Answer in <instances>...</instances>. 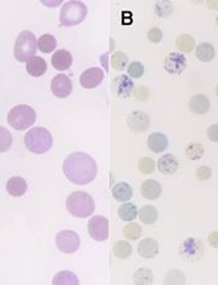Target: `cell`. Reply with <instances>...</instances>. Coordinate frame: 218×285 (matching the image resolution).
<instances>
[{
    "label": "cell",
    "mask_w": 218,
    "mask_h": 285,
    "mask_svg": "<svg viewBox=\"0 0 218 285\" xmlns=\"http://www.w3.org/2000/svg\"><path fill=\"white\" fill-rule=\"evenodd\" d=\"M97 163L87 153L77 151L66 156L63 163V173L70 183L76 185H87L97 177Z\"/></svg>",
    "instance_id": "1"
},
{
    "label": "cell",
    "mask_w": 218,
    "mask_h": 285,
    "mask_svg": "<svg viewBox=\"0 0 218 285\" xmlns=\"http://www.w3.org/2000/svg\"><path fill=\"white\" fill-rule=\"evenodd\" d=\"M24 143L31 153L44 154L49 151L53 145L52 133L45 128H33L25 134Z\"/></svg>",
    "instance_id": "2"
},
{
    "label": "cell",
    "mask_w": 218,
    "mask_h": 285,
    "mask_svg": "<svg viewBox=\"0 0 218 285\" xmlns=\"http://www.w3.org/2000/svg\"><path fill=\"white\" fill-rule=\"evenodd\" d=\"M65 207L73 217L88 218L94 212V200L86 191H74L66 198Z\"/></svg>",
    "instance_id": "3"
},
{
    "label": "cell",
    "mask_w": 218,
    "mask_h": 285,
    "mask_svg": "<svg viewBox=\"0 0 218 285\" xmlns=\"http://www.w3.org/2000/svg\"><path fill=\"white\" fill-rule=\"evenodd\" d=\"M37 120V113L31 106L20 104L14 106L8 114V123L15 130H25Z\"/></svg>",
    "instance_id": "4"
},
{
    "label": "cell",
    "mask_w": 218,
    "mask_h": 285,
    "mask_svg": "<svg viewBox=\"0 0 218 285\" xmlns=\"http://www.w3.org/2000/svg\"><path fill=\"white\" fill-rule=\"evenodd\" d=\"M37 39L31 31L24 30L18 35L14 45V57L20 63L30 60L35 57L37 53Z\"/></svg>",
    "instance_id": "5"
},
{
    "label": "cell",
    "mask_w": 218,
    "mask_h": 285,
    "mask_svg": "<svg viewBox=\"0 0 218 285\" xmlns=\"http://www.w3.org/2000/svg\"><path fill=\"white\" fill-rule=\"evenodd\" d=\"M88 9L82 2H66L60 10V24L63 26H74L86 19Z\"/></svg>",
    "instance_id": "6"
},
{
    "label": "cell",
    "mask_w": 218,
    "mask_h": 285,
    "mask_svg": "<svg viewBox=\"0 0 218 285\" xmlns=\"http://www.w3.org/2000/svg\"><path fill=\"white\" fill-rule=\"evenodd\" d=\"M179 254L186 262L196 263L203 258L204 254V247L199 239L196 238H188L180 244L179 247Z\"/></svg>",
    "instance_id": "7"
},
{
    "label": "cell",
    "mask_w": 218,
    "mask_h": 285,
    "mask_svg": "<svg viewBox=\"0 0 218 285\" xmlns=\"http://www.w3.org/2000/svg\"><path fill=\"white\" fill-rule=\"evenodd\" d=\"M57 248L64 254H73L79 249L81 245V238L78 234L73 230H63L57 234L55 238Z\"/></svg>",
    "instance_id": "8"
},
{
    "label": "cell",
    "mask_w": 218,
    "mask_h": 285,
    "mask_svg": "<svg viewBox=\"0 0 218 285\" xmlns=\"http://www.w3.org/2000/svg\"><path fill=\"white\" fill-rule=\"evenodd\" d=\"M88 233L90 238L97 241L107 240L109 236V223L104 217H93L88 223Z\"/></svg>",
    "instance_id": "9"
},
{
    "label": "cell",
    "mask_w": 218,
    "mask_h": 285,
    "mask_svg": "<svg viewBox=\"0 0 218 285\" xmlns=\"http://www.w3.org/2000/svg\"><path fill=\"white\" fill-rule=\"evenodd\" d=\"M187 66V59L182 53H169L164 58V69L172 75H179Z\"/></svg>",
    "instance_id": "10"
},
{
    "label": "cell",
    "mask_w": 218,
    "mask_h": 285,
    "mask_svg": "<svg viewBox=\"0 0 218 285\" xmlns=\"http://www.w3.org/2000/svg\"><path fill=\"white\" fill-rule=\"evenodd\" d=\"M50 89H52V93L55 95L57 98H66L69 97V94L71 93V89H73V84H71V80L68 78V76L64 75V74H58L53 78L52 84H50Z\"/></svg>",
    "instance_id": "11"
},
{
    "label": "cell",
    "mask_w": 218,
    "mask_h": 285,
    "mask_svg": "<svg viewBox=\"0 0 218 285\" xmlns=\"http://www.w3.org/2000/svg\"><path fill=\"white\" fill-rule=\"evenodd\" d=\"M104 79V71L99 68H89L81 75V85L86 89H94Z\"/></svg>",
    "instance_id": "12"
},
{
    "label": "cell",
    "mask_w": 218,
    "mask_h": 285,
    "mask_svg": "<svg viewBox=\"0 0 218 285\" xmlns=\"http://www.w3.org/2000/svg\"><path fill=\"white\" fill-rule=\"evenodd\" d=\"M113 92L116 93L117 97L119 98H128L131 97L133 90H134V84L127 75H119L113 80Z\"/></svg>",
    "instance_id": "13"
},
{
    "label": "cell",
    "mask_w": 218,
    "mask_h": 285,
    "mask_svg": "<svg viewBox=\"0 0 218 285\" xmlns=\"http://www.w3.org/2000/svg\"><path fill=\"white\" fill-rule=\"evenodd\" d=\"M128 125L135 133L146 132L151 125V118L144 111H133L128 118Z\"/></svg>",
    "instance_id": "14"
},
{
    "label": "cell",
    "mask_w": 218,
    "mask_h": 285,
    "mask_svg": "<svg viewBox=\"0 0 218 285\" xmlns=\"http://www.w3.org/2000/svg\"><path fill=\"white\" fill-rule=\"evenodd\" d=\"M52 64L54 69L59 71L68 70L73 64V57L70 53L65 49H59L53 54L52 57Z\"/></svg>",
    "instance_id": "15"
},
{
    "label": "cell",
    "mask_w": 218,
    "mask_h": 285,
    "mask_svg": "<svg viewBox=\"0 0 218 285\" xmlns=\"http://www.w3.org/2000/svg\"><path fill=\"white\" fill-rule=\"evenodd\" d=\"M179 168V161L173 154H164L158 160V170L159 173L164 175H172Z\"/></svg>",
    "instance_id": "16"
},
{
    "label": "cell",
    "mask_w": 218,
    "mask_h": 285,
    "mask_svg": "<svg viewBox=\"0 0 218 285\" xmlns=\"http://www.w3.org/2000/svg\"><path fill=\"white\" fill-rule=\"evenodd\" d=\"M159 247L157 240L152 238H146L138 245V254L144 259H153L158 255Z\"/></svg>",
    "instance_id": "17"
},
{
    "label": "cell",
    "mask_w": 218,
    "mask_h": 285,
    "mask_svg": "<svg viewBox=\"0 0 218 285\" xmlns=\"http://www.w3.org/2000/svg\"><path fill=\"white\" fill-rule=\"evenodd\" d=\"M209 108H211V103H209V99L206 95L196 94L191 98L190 109L197 115H203V114L208 113Z\"/></svg>",
    "instance_id": "18"
},
{
    "label": "cell",
    "mask_w": 218,
    "mask_h": 285,
    "mask_svg": "<svg viewBox=\"0 0 218 285\" xmlns=\"http://www.w3.org/2000/svg\"><path fill=\"white\" fill-rule=\"evenodd\" d=\"M148 148L153 153H163L168 146V138L163 133H153L148 137Z\"/></svg>",
    "instance_id": "19"
},
{
    "label": "cell",
    "mask_w": 218,
    "mask_h": 285,
    "mask_svg": "<svg viewBox=\"0 0 218 285\" xmlns=\"http://www.w3.org/2000/svg\"><path fill=\"white\" fill-rule=\"evenodd\" d=\"M140 191H142L143 198L148 199V200H156L162 195V185L157 180H146Z\"/></svg>",
    "instance_id": "20"
},
{
    "label": "cell",
    "mask_w": 218,
    "mask_h": 285,
    "mask_svg": "<svg viewBox=\"0 0 218 285\" xmlns=\"http://www.w3.org/2000/svg\"><path fill=\"white\" fill-rule=\"evenodd\" d=\"M28 184L25 180L20 177H13L8 180L7 183V191L12 196H23L26 193Z\"/></svg>",
    "instance_id": "21"
},
{
    "label": "cell",
    "mask_w": 218,
    "mask_h": 285,
    "mask_svg": "<svg viewBox=\"0 0 218 285\" xmlns=\"http://www.w3.org/2000/svg\"><path fill=\"white\" fill-rule=\"evenodd\" d=\"M26 71L29 75L34 76V78H39V76L44 75L47 73V63L43 58L34 57L26 63Z\"/></svg>",
    "instance_id": "22"
},
{
    "label": "cell",
    "mask_w": 218,
    "mask_h": 285,
    "mask_svg": "<svg viewBox=\"0 0 218 285\" xmlns=\"http://www.w3.org/2000/svg\"><path fill=\"white\" fill-rule=\"evenodd\" d=\"M112 194H113V198L117 201H122L123 203V201H128L132 198L133 189L128 183H117L113 186Z\"/></svg>",
    "instance_id": "23"
},
{
    "label": "cell",
    "mask_w": 218,
    "mask_h": 285,
    "mask_svg": "<svg viewBox=\"0 0 218 285\" xmlns=\"http://www.w3.org/2000/svg\"><path fill=\"white\" fill-rule=\"evenodd\" d=\"M214 48L211 43H201L196 49V57L203 63H208L214 58Z\"/></svg>",
    "instance_id": "24"
},
{
    "label": "cell",
    "mask_w": 218,
    "mask_h": 285,
    "mask_svg": "<svg viewBox=\"0 0 218 285\" xmlns=\"http://www.w3.org/2000/svg\"><path fill=\"white\" fill-rule=\"evenodd\" d=\"M52 284L54 285H79V279L74 273L69 270L59 271L57 275L53 278Z\"/></svg>",
    "instance_id": "25"
},
{
    "label": "cell",
    "mask_w": 218,
    "mask_h": 285,
    "mask_svg": "<svg viewBox=\"0 0 218 285\" xmlns=\"http://www.w3.org/2000/svg\"><path fill=\"white\" fill-rule=\"evenodd\" d=\"M139 219L144 224L152 225L158 219V212L152 205H146L139 210Z\"/></svg>",
    "instance_id": "26"
},
{
    "label": "cell",
    "mask_w": 218,
    "mask_h": 285,
    "mask_svg": "<svg viewBox=\"0 0 218 285\" xmlns=\"http://www.w3.org/2000/svg\"><path fill=\"white\" fill-rule=\"evenodd\" d=\"M118 215L124 222H133L138 217V209L134 204L124 203L119 207Z\"/></svg>",
    "instance_id": "27"
},
{
    "label": "cell",
    "mask_w": 218,
    "mask_h": 285,
    "mask_svg": "<svg viewBox=\"0 0 218 285\" xmlns=\"http://www.w3.org/2000/svg\"><path fill=\"white\" fill-rule=\"evenodd\" d=\"M37 47L42 53H52L57 48V39L50 34H44L37 42Z\"/></svg>",
    "instance_id": "28"
},
{
    "label": "cell",
    "mask_w": 218,
    "mask_h": 285,
    "mask_svg": "<svg viewBox=\"0 0 218 285\" xmlns=\"http://www.w3.org/2000/svg\"><path fill=\"white\" fill-rule=\"evenodd\" d=\"M175 45H177L178 50L182 53H190L195 49L196 42L193 39V36L188 35V34H182L177 38L175 40Z\"/></svg>",
    "instance_id": "29"
},
{
    "label": "cell",
    "mask_w": 218,
    "mask_h": 285,
    "mask_svg": "<svg viewBox=\"0 0 218 285\" xmlns=\"http://www.w3.org/2000/svg\"><path fill=\"white\" fill-rule=\"evenodd\" d=\"M133 248L132 245L126 240H119L117 241L116 245L113 248V253L118 259H127L132 255Z\"/></svg>",
    "instance_id": "30"
},
{
    "label": "cell",
    "mask_w": 218,
    "mask_h": 285,
    "mask_svg": "<svg viewBox=\"0 0 218 285\" xmlns=\"http://www.w3.org/2000/svg\"><path fill=\"white\" fill-rule=\"evenodd\" d=\"M134 283L137 285H151L153 284V273L150 269H139L134 274Z\"/></svg>",
    "instance_id": "31"
},
{
    "label": "cell",
    "mask_w": 218,
    "mask_h": 285,
    "mask_svg": "<svg viewBox=\"0 0 218 285\" xmlns=\"http://www.w3.org/2000/svg\"><path fill=\"white\" fill-rule=\"evenodd\" d=\"M123 234L127 240H138L140 238V235H142V228L137 223H129L128 225L124 226Z\"/></svg>",
    "instance_id": "32"
},
{
    "label": "cell",
    "mask_w": 218,
    "mask_h": 285,
    "mask_svg": "<svg viewBox=\"0 0 218 285\" xmlns=\"http://www.w3.org/2000/svg\"><path fill=\"white\" fill-rule=\"evenodd\" d=\"M204 148L202 144L199 143H192L186 148V156L191 160H198L203 156Z\"/></svg>",
    "instance_id": "33"
},
{
    "label": "cell",
    "mask_w": 218,
    "mask_h": 285,
    "mask_svg": "<svg viewBox=\"0 0 218 285\" xmlns=\"http://www.w3.org/2000/svg\"><path fill=\"white\" fill-rule=\"evenodd\" d=\"M13 137L9 130L4 127H0V153H5L12 148Z\"/></svg>",
    "instance_id": "34"
},
{
    "label": "cell",
    "mask_w": 218,
    "mask_h": 285,
    "mask_svg": "<svg viewBox=\"0 0 218 285\" xmlns=\"http://www.w3.org/2000/svg\"><path fill=\"white\" fill-rule=\"evenodd\" d=\"M156 9V14L161 18H167L172 14L173 12V5L168 0H163V2H158L154 7Z\"/></svg>",
    "instance_id": "35"
},
{
    "label": "cell",
    "mask_w": 218,
    "mask_h": 285,
    "mask_svg": "<svg viewBox=\"0 0 218 285\" xmlns=\"http://www.w3.org/2000/svg\"><path fill=\"white\" fill-rule=\"evenodd\" d=\"M111 64L116 70H123L128 64V57L122 52H116L111 59Z\"/></svg>",
    "instance_id": "36"
},
{
    "label": "cell",
    "mask_w": 218,
    "mask_h": 285,
    "mask_svg": "<svg viewBox=\"0 0 218 285\" xmlns=\"http://www.w3.org/2000/svg\"><path fill=\"white\" fill-rule=\"evenodd\" d=\"M164 284H186V276L180 270H171L166 274Z\"/></svg>",
    "instance_id": "37"
},
{
    "label": "cell",
    "mask_w": 218,
    "mask_h": 285,
    "mask_svg": "<svg viewBox=\"0 0 218 285\" xmlns=\"http://www.w3.org/2000/svg\"><path fill=\"white\" fill-rule=\"evenodd\" d=\"M128 74L131 78H142L143 74H144V66H143V64L140 61H133L128 66Z\"/></svg>",
    "instance_id": "38"
},
{
    "label": "cell",
    "mask_w": 218,
    "mask_h": 285,
    "mask_svg": "<svg viewBox=\"0 0 218 285\" xmlns=\"http://www.w3.org/2000/svg\"><path fill=\"white\" fill-rule=\"evenodd\" d=\"M138 168H139V170L143 174H151L156 169V164H154L153 159L142 158L139 160V163H138Z\"/></svg>",
    "instance_id": "39"
},
{
    "label": "cell",
    "mask_w": 218,
    "mask_h": 285,
    "mask_svg": "<svg viewBox=\"0 0 218 285\" xmlns=\"http://www.w3.org/2000/svg\"><path fill=\"white\" fill-rule=\"evenodd\" d=\"M147 38L150 39V42L152 43H159L163 38V33H162L161 29L158 28H152L147 33Z\"/></svg>",
    "instance_id": "40"
},
{
    "label": "cell",
    "mask_w": 218,
    "mask_h": 285,
    "mask_svg": "<svg viewBox=\"0 0 218 285\" xmlns=\"http://www.w3.org/2000/svg\"><path fill=\"white\" fill-rule=\"evenodd\" d=\"M212 177V170L208 167H201L197 169V178L201 180H208Z\"/></svg>",
    "instance_id": "41"
},
{
    "label": "cell",
    "mask_w": 218,
    "mask_h": 285,
    "mask_svg": "<svg viewBox=\"0 0 218 285\" xmlns=\"http://www.w3.org/2000/svg\"><path fill=\"white\" fill-rule=\"evenodd\" d=\"M207 138L211 142L218 143V124H213L207 129Z\"/></svg>",
    "instance_id": "42"
},
{
    "label": "cell",
    "mask_w": 218,
    "mask_h": 285,
    "mask_svg": "<svg viewBox=\"0 0 218 285\" xmlns=\"http://www.w3.org/2000/svg\"><path fill=\"white\" fill-rule=\"evenodd\" d=\"M150 98V92L146 89L144 87L138 88L137 92H135V99L138 100H147Z\"/></svg>",
    "instance_id": "43"
},
{
    "label": "cell",
    "mask_w": 218,
    "mask_h": 285,
    "mask_svg": "<svg viewBox=\"0 0 218 285\" xmlns=\"http://www.w3.org/2000/svg\"><path fill=\"white\" fill-rule=\"evenodd\" d=\"M208 241H209V245H211L212 248L218 249V231H213V233L209 234Z\"/></svg>",
    "instance_id": "44"
},
{
    "label": "cell",
    "mask_w": 218,
    "mask_h": 285,
    "mask_svg": "<svg viewBox=\"0 0 218 285\" xmlns=\"http://www.w3.org/2000/svg\"><path fill=\"white\" fill-rule=\"evenodd\" d=\"M208 7L212 9H218V2H208Z\"/></svg>",
    "instance_id": "45"
},
{
    "label": "cell",
    "mask_w": 218,
    "mask_h": 285,
    "mask_svg": "<svg viewBox=\"0 0 218 285\" xmlns=\"http://www.w3.org/2000/svg\"><path fill=\"white\" fill-rule=\"evenodd\" d=\"M216 94H217V97H218V84H217V87H216Z\"/></svg>",
    "instance_id": "46"
},
{
    "label": "cell",
    "mask_w": 218,
    "mask_h": 285,
    "mask_svg": "<svg viewBox=\"0 0 218 285\" xmlns=\"http://www.w3.org/2000/svg\"><path fill=\"white\" fill-rule=\"evenodd\" d=\"M216 23H217V26H218V14H217V17H216Z\"/></svg>",
    "instance_id": "47"
}]
</instances>
